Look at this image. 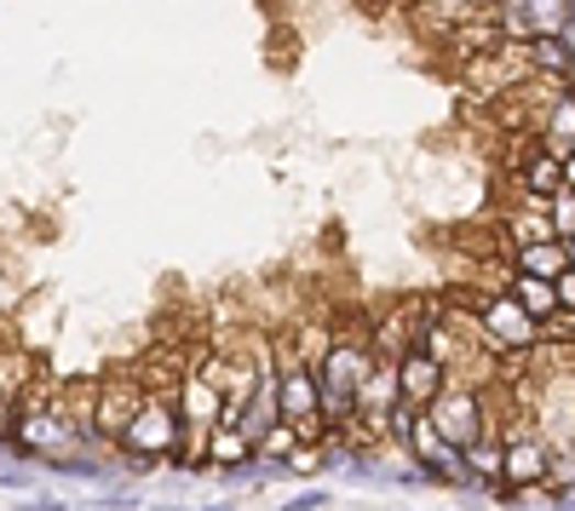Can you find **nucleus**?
I'll return each instance as SVG.
<instances>
[{
	"label": "nucleus",
	"instance_id": "f257e3e1",
	"mask_svg": "<svg viewBox=\"0 0 575 511\" xmlns=\"http://www.w3.org/2000/svg\"><path fill=\"white\" fill-rule=\"evenodd\" d=\"M179 448H185V414H179V391H150L139 420L121 431V466H128L133 477L144 471H179Z\"/></svg>",
	"mask_w": 575,
	"mask_h": 511
},
{
	"label": "nucleus",
	"instance_id": "f03ea898",
	"mask_svg": "<svg viewBox=\"0 0 575 511\" xmlns=\"http://www.w3.org/2000/svg\"><path fill=\"white\" fill-rule=\"evenodd\" d=\"M472 311L484 322V351H495L507 363V356H530L546 345V322L530 316V304L507 288H472Z\"/></svg>",
	"mask_w": 575,
	"mask_h": 511
},
{
	"label": "nucleus",
	"instance_id": "7ed1b4c3",
	"mask_svg": "<svg viewBox=\"0 0 575 511\" xmlns=\"http://www.w3.org/2000/svg\"><path fill=\"white\" fill-rule=\"evenodd\" d=\"M455 75H461V92L484 98V104H501L507 92H518V87H530V81H535L530 41H501V46H489V53L466 58Z\"/></svg>",
	"mask_w": 575,
	"mask_h": 511
},
{
	"label": "nucleus",
	"instance_id": "20e7f679",
	"mask_svg": "<svg viewBox=\"0 0 575 511\" xmlns=\"http://www.w3.org/2000/svg\"><path fill=\"white\" fill-rule=\"evenodd\" d=\"M150 391H156V386L144 379V363L98 374V420H92V443H98V448H115L121 431L139 420V408H144Z\"/></svg>",
	"mask_w": 575,
	"mask_h": 511
},
{
	"label": "nucleus",
	"instance_id": "39448f33",
	"mask_svg": "<svg viewBox=\"0 0 575 511\" xmlns=\"http://www.w3.org/2000/svg\"><path fill=\"white\" fill-rule=\"evenodd\" d=\"M427 414L438 420V431L455 448H466V443H478L484 431L495 425V414H489V391L484 386H472V379H461V374H449V386L438 391V402L427 408Z\"/></svg>",
	"mask_w": 575,
	"mask_h": 511
},
{
	"label": "nucleus",
	"instance_id": "423d86ee",
	"mask_svg": "<svg viewBox=\"0 0 575 511\" xmlns=\"http://www.w3.org/2000/svg\"><path fill=\"white\" fill-rule=\"evenodd\" d=\"M397 374H403V402H414V408H432L438 391L449 386V363H443L438 351H427L420 340L397 356Z\"/></svg>",
	"mask_w": 575,
	"mask_h": 511
},
{
	"label": "nucleus",
	"instance_id": "0eeeda50",
	"mask_svg": "<svg viewBox=\"0 0 575 511\" xmlns=\"http://www.w3.org/2000/svg\"><path fill=\"white\" fill-rule=\"evenodd\" d=\"M420 316H427V299H397L391 311H380V316L368 322L374 351H380V356H403L420 340Z\"/></svg>",
	"mask_w": 575,
	"mask_h": 511
},
{
	"label": "nucleus",
	"instance_id": "6e6552de",
	"mask_svg": "<svg viewBox=\"0 0 575 511\" xmlns=\"http://www.w3.org/2000/svg\"><path fill=\"white\" fill-rule=\"evenodd\" d=\"M254 459H259V443L247 437L242 420H224V425L213 431V443H208V471H219V477H247V471H254Z\"/></svg>",
	"mask_w": 575,
	"mask_h": 511
},
{
	"label": "nucleus",
	"instance_id": "1a4fd4ad",
	"mask_svg": "<svg viewBox=\"0 0 575 511\" xmlns=\"http://www.w3.org/2000/svg\"><path fill=\"white\" fill-rule=\"evenodd\" d=\"M466 466H472V477H478V495H495L507 482V437L501 431H484L478 443H466Z\"/></svg>",
	"mask_w": 575,
	"mask_h": 511
},
{
	"label": "nucleus",
	"instance_id": "9d476101",
	"mask_svg": "<svg viewBox=\"0 0 575 511\" xmlns=\"http://www.w3.org/2000/svg\"><path fill=\"white\" fill-rule=\"evenodd\" d=\"M512 265H518V270H535V276H564V270H570V247H564L559 236H541V242L512 247Z\"/></svg>",
	"mask_w": 575,
	"mask_h": 511
},
{
	"label": "nucleus",
	"instance_id": "9b49d317",
	"mask_svg": "<svg viewBox=\"0 0 575 511\" xmlns=\"http://www.w3.org/2000/svg\"><path fill=\"white\" fill-rule=\"evenodd\" d=\"M553 230L570 242L575 236V185H564L559 196H553Z\"/></svg>",
	"mask_w": 575,
	"mask_h": 511
},
{
	"label": "nucleus",
	"instance_id": "f8f14e48",
	"mask_svg": "<svg viewBox=\"0 0 575 511\" xmlns=\"http://www.w3.org/2000/svg\"><path fill=\"white\" fill-rule=\"evenodd\" d=\"M334 506V489H299L283 500V511H329Z\"/></svg>",
	"mask_w": 575,
	"mask_h": 511
},
{
	"label": "nucleus",
	"instance_id": "ddd939ff",
	"mask_svg": "<svg viewBox=\"0 0 575 511\" xmlns=\"http://www.w3.org/2000/svg\"><path fill=\"white\" fill-rule=\"evenodd\" d=\"M128 506H139L128 489H115V495H98V511H128Z\"/></svg>",
	"mask_w": 575,
	"mask_h": 511
},
{
	"label": "nucleus",
	"instance_id": "4468645a",
	"mask_svg": "<svg viewBox=\"0 0 575 511\" xmlns=\"http://www.w3.org/2000/svg\"><path fill=\"white\" fill-rule=\"evenodd\" d=\"M559 299H564V311H575V265L559 276Z\"/></svg>",
	"mask_w": 575,
	"mask_h": 511
},
{
	"label": "nucleus",
	"instance_id": "2eb2a0df",
	"mask_svg": "<svg viewBox=\"0 0 575 511\" xmlns=\"http://www.w3.org/2000/svg\"><path fill=\"white\" fill-rule=\"evenodd\" d=\"M564 185H575V144L564 149Z\"/></svg>",
	"mask_w": 575,
	"mask_h": 511
},
{
	"label": "nucleus",
	"instance_id": "dca6fc26",
	"mask_svg": "<svg viewBox=\"0 0 575 511\" xmlns=\"http://www.w3.org/2000/svg\"><path fill=\"white\" fill-rule=\"evenodd\" d=\"M564 247H570V265H575V236H570V242H564Z\"/></svg>",
	"mask_w": 575,
	"mask_h": 511
},
{
	"label": "nucleus",
	"instance_id": "f3484780",
	"mask_svg": "<svg viewBox=\"0 0 575 511\" xmlns=\"http://www.w3.org/2000/svg\"><path fill=\"white\" fill-rule=\"evenodd\" d=\"M570 12H575V0H570Z\"/></svg>",
	"mask_w": 575,
	"mask_h": 511
},
{
	"label": "nucleus",
	"instance_id": "a211bd4d",
	"mask_svg": "<svg viewBox=\"0 0 575 511\" xmlns=\"http://www.w3.org/2000/svg\"><path fill=\"white\" fill-rule=\"evenodd\" d=\"M570 459H575V454H570Z\"/></svg>",
	"mask_w": 575,
	"mask_h": 511
}]
</instances>
